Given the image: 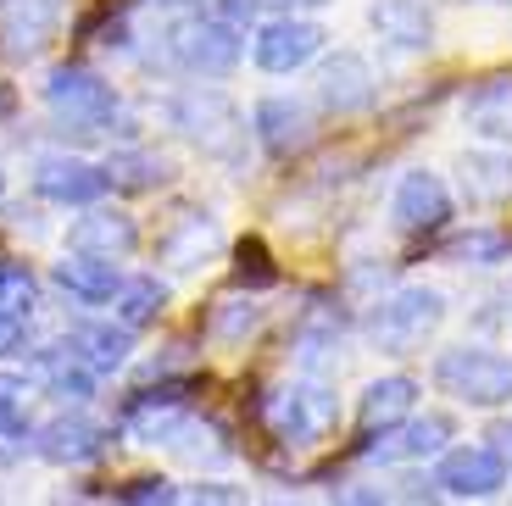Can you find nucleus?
Returning a JSON list of instances; mask_svg holds the SVG:
<instances>
[{
  "mask_svg": "<svg viewBox=\"0 0 512 506\" xmlns=\"http://www.w3.org/2000/svg\"><path fill=\"white\" fill-rule=\"evenodd\" d=\"M446 323V295L435 284H396L390 295H379L368 312V340L384 356H412L440 334Z\"/></svg>",
  "mask_w": 512,
  "mask_h": 506,
  "instance_id": "1",
  "label": "nucleus"
},
{
  "mask_svg": "<svg viewBox=\"0 0 512 506\" xmlns=\"http://www.w3.org/2000/svg\"><path fill=\"white\" fill-rule=\"evenodd\" d=\"M429 379H435L440 395H451L457 406H474V412L512 406V356L490 351V345H451V351H440Z\"/></svg>",
  "mask_w": 512,
  "mask_h": 506,
  "instance_id": "2",
  "label": "nucleus"
},
{
  "mask_svg": "<svg viewBox=\"0 0 512 506\" xmlns=\"http://www.w3.org/2000/svg\"><path fill=\"white\" fill-rule=\"evenodd\" d=\"M167 112H173V128H179L201 156H212V162H240L245 156V134H251V128H245V112L218 84H195V89H184V95H173Z\"/></svg>",
  "mask_w": 512,
  "mask_h": 506,
  "instance_id": "3",
  "label": "nucleus"
},
{
  "mask_svg": "<svg viewBox=\"0 0 512 506\" xmlns=\"http://www.w3.org/2000/svg\"><path fill=\"white\" fill-rule=\"evenodd\" d=\"M45 106H51V117L67 134H84V140L112 134V123H117V89L84 62L51 67V78H45Z\"/></svg>",
  "mask_w": 512,
  "mask_h": 506,
  "instance_id": "4",
  "label": "nucleus"
},
{
  "mask_svg": "<svg viewBox=\"0 0 512 506\" xmlns=\"http://www.w3.org/2000/svg\"><path fill=\"white\" fill-rule=\"evenodd\" d=\"M262 418H268L273 440L295 445V451H307V445H323L340 423V401H334L329 384L318 379H301V384H284L262 401Z\"/></svg>",
  "mask_w": 512,
  "mask_h": 506,
  "instance_id": "5",
  "label": "nucleus"
},
{
  "mask_svg": "<svg viewBox=\"0 0 512 506\" xmlns=\"http://www.w3.org/2000/svg\"><path fill=\"white\" fill-rule=\"evenodd\" d=\"M162 45H167V56L195 78H229L245 56L240 28L223 23V17H179V23H167Z\"/></svg>",
  "mask_w": 512,
  "mask_h": 506,
  "instance_id": "6",
  "label": "nucleus"
},
{
  "mask_svg": "<svg viewBox=\"0 0 512 506\" xmlns=\"http://www.w3.org/2000/svg\"><path fill=\"white\" fill-rule=\"evenodd\" d=\"M451 212H457V201H451L446 178L435 167H407L390 190V223L401 234H435L451 223Z\"/></svg>",
  "mask_w": 512,
  "mask_h": 506,
  "instance_id": "7",
  "label": "nucleus"
},
{
  "mask_svg": "<svg viewBox=\"0 0 512 506\" xmlns=\"http://www.w3.org/2000/svg\"><path fill=\"white\" fill-rule=\"evenodd\" d=\"M435 490L457 501H490L507 490V462L490 445H451L446 456H435Z\"/></svg>",
  "mask_w": 512,
  "mask_h": 506,
  "instance_id": "8",
  "label": "nucleus"
},
{
  "mask_svg": "<svg viewBox=\"0 0 512 506\" xmlns=\"http://www.w3.org/2000/svg\"><path fill=\"white\" fill-rule=\"evenodd\" d=\"M223 251V228L212 212H195V206H184V212L167 217V228L156 234V262H167L173 273H195V267L218 262Z\"/></svg>",
  "mask_w": 512,
  "mask_h": 506,
  "instance_id": "9",
  "label": "nucleus"
},
{
  "mask_svg": "<svg viewBox=\"0 0 512 506\" xmlns=\"http://www.w3.org/2000/svg\"><path fill=\"white\" fill-rule=\"evenodd\" d=\"M323 39L329 34L312 17H268L251 39V56L262 73H295V67H307L323 51Z\"/></svg>",
  "mask_w": 512,
  "mask_h": 506,
  "instance_id": "10",
  "label": "nucleus"
},
{
  "mask_svg": "<svg viewBox=\"0 0 512 506\" xmlns=\"http://www.w3.org/2000/svg\"><path fill=\"white\" fill-rule=\"evenodd\" d=\"M67 251L73 256H101V262H123V256L140 251V223L117 206H90L67 228Z\"/></svg>",
  "mask_w": 512,
  "mask_h": 506,
  "instance_id": "11",
  "label": "nucleus"
},
{
  "mask_svg": "<svg viewBox=\"0 0 512 506\" xmlns=\"http://www.w3.org/2000/svg\"><path fill=\"white\" fill-rule=\"evenodd\" d=\"M106 440H112V429L95 423L90 412H62V418H51L34 434V451L45 456L51 468H78V462H95V456L106 451Z\"/></svg>",
  "mask_w": 512,
  "mask_h": 506,
  "instance_id": "12",
  "label": "nucleus"
},
{
  "mask_svg": "<svg viewBox=\"0 0 512 506\" xmlns=\"http://www.w3.org/2000/svg\"><path fill=\"white\" fill-rule=\"evenodd\" d=\"M34 190L56 206H95L112 184H106V167L84 162V156H39L34 162Z\"/></svg>",
  "mask_w": 512,
  "mask_h": 506,
  "instance_id": "13",
  "label": "nucleus"
},
{
  "mask_svg": "<svg viewBox=\"0 0 512 506\" xmlns=\"http://www.w3.org/2000/svg\"><path fill=\"white\" fill-rule=\"evenodd\" d=\"M368 28L379 34V45H390V51H401V56L435 51V17H429L423 0H373Z\"/></svg>",
  "mask_w": 512,
  "mask_h": 506,
  "instance_id": "14",
  "label": "nucleus"
},
{
  "mask_svg": "<svg viewBox=\"0 0 512 506\" xmlns=\"http://www.w3.org/2000/svg\"><path fill=\"white\" fill-rule=\"evenodd\" d=\"M251 134L262 140L268 156H290L312 145V106L295 95H262L251 112Z\"/></svg>",
  "mask_w": 512,
  "mask_h": 506,
  "instance_id": "15",
  "label": "nucleus"
},
{
  "mask_svg": "<svg viewBox=\"0 0 512 506\" xmlns=\"http://www.w3.org/2000/svg\"><path fill=\"white\" fill-rule=\"evenodd\" d=\"M368 101H373V67L357 51H334L318 67V106L334 117H346V112H362Z\"/></svg>",
  "mask_w": 512,
  "mask_h": 506,
  "instance_id": "16",
  "label": "nucleus"
},
{
  "mask_svg": "<svg viewBox=\"0 0 512 506\" xmlns=\"http://www.w3.org/2000/svg\"><path fill=\"white\" fill-rule=\"evenodd\" d=\"M462 123H468V134L490 140L496 151H512V73H496V78L468 89Z\"/></svg>",
  "mask_w": 512,
  "mask_h": 506,
  "instance_id": "17",
  "label": "nucleus"
},
{
  "mask_svg": "<svg viewBox=\"0 0 512 506\" xmlns=\"http://www.w3.org/2000/svg\"><path fill=\"white\" fill-rule=\"evenodd\" d=\"M446 451H451V418H440V412L407 418L401 429L379 434L368 445L373 462H423V456H446Z\"/></svg>",
  "mask_w": 512,
  "mask_h": 506,
  "instance_id": "18",
  "label": "nucleus"
},
{
  "mask_svg": "<svg viewBox=\"0 0 512 506\" xmlns=\"http://www.w3.org/2000/svg\"><path fill=\"white\" fill-rule=\"evenodd\" d=\"M56 17H62V0H0V39H6V56H39L45 39L56 34Z\"/></svg>",
  "mask_w": 512,
  "mask_h": 506,
  "instance_id": "19",
  "label": "nucleus"
},
{
  "mask_svg": "<svg viewBox=\"0 0 512 506\" xmlns=\"http://www.w3.org/2000/svg\"><path fill=\"white\" fill-rule=\"evenodd\" d=\"M184 418H190V412H184V390H179V384L140 390L134 401L123 406V429L134 434V440H145V445H167Z\"/></svg>",
  "mask_w": 512,
  "mask_h": 506,
  "instance_id": "20",
  "label": "nucleus"
},
{
  "mask_svg": "<svg viewBox=\"0 0 512 506\" xmlns=\"http://www.w3.org/2000/svg\"><path fill=\"white\" fill-rule=\"evenodd\" d=\"M412 401H418V379L384 373V379H373L368 390L357 395V423L368 434H390V429H401V423L412 418Z\"/></svg>",
  "mask_w": 512,
  "mask_h": 506,
  "instance_id": "21",
  "label": "nucleus"
},
{
  "mask_svg": "<svg viewBox=\"0 0 512 506\" xmlns=\"http://www.w3.org/2000/svg\"><path fill=\"white\" fill-rule=\"evenodd\" d=\"M56 284L67 295H78L84 306H101V301H117L123 273H117V262H101V256H62L56 262Z\"/></svg>",
  "mask_w": 512,
  "mask_h": 506,
  "instance_id": "22",
  "label": "nucleus"
},
{
  "mask_svg": "<svg viewBox=\"0 0 512 506\" xmlns=\"http://www.w3.org/2000/svg\"><path fill=\"white\" fill-rule=\"evenodd\" d=\"M73 356L90 373H117V367L128 362V351H134V334L123 329V323H78L73 329Z\"/></svg>",
  "mask_w": 512,
  "mask_h": 506,
  "instance_id": "23",
  "label": "nucleus"
},
{
  "mask_svg": "<svg viewBox=\"0 0 512 506\" xmlns=\"http://www.w3.org/2000/svg\"><path fill=\"white\" fill-rule=\"evenodd\" d=\"M462 195L479 206L512 201V151H468L462 156Z\"/></svg>",
  "mask_w": 512,
  "mask_h": 506,
  "instance_id": "24",
  "label": "nucleus"
},
{
  "mask_svg": "<svg viewBox=\"0 0 512 506\" xmlns=\"http://www.w3.org/2000/svg\"><path fill=\"white\" fill-rule=\"evenodd\" d=\"M112 312H117V323H123L128 334H134V329H151L156 317L167 312V284L151 279V273H140V279H123Z\"/></svg>",
  "mask_w": 512,
  "mask_h": 506,
  "instance_id": "25",
  "label": "nucleus"
},
{
  "mask_svg": "<svg viewBox=\"0 0 512 506\" xmlns=\"http://www.w3.org/2000/svg\"><path fill=\"white\" fill-rule=\"evenodd\" d=\"M167 178H173V162L156 151H112V162H106V184L112 190H156Z\"/></svg>",
  "mask_w": 512,
  "mask_h": 506,
  "instance_id": "26",
  "label": "nucleus"
},
{
  "mask_svg": "<svg viewBox=\"0 0 512 506\" xmlns=\"http://www.w3.org/2000/svg\"><path fill=\"white\" fill-rule=\"evenodd\" d=\"M167 445H173L184 462H195V468H218V462H229V456H234V445H223V429H218V423H206V418H184Z\"/></svg>",
  "mask_w": 512,
  "mask_h": 506,
  "instance_id": "27",
  "label": "nucleus"
},
{
  "mask_svg": "<svg viewBox=\"0 0 512 506\" xmlns=\"http://www.w3.org/2000/svg\"><path fill=\"white\" fill-rule=\"evenodd\" d=\"M45 390H51L56 401H73V406H84L95 395V373L73 356V345H62L56 356H45Z\"/></svg>",
  "mask_w": 512,
  "mask_h": 506,
  "instance_id": "28",
  "label": "nucleus"
},
{
  "mask_svg": "<svg viewBox=\"0 0 512 506\" xmlns=\"http://www.w3.org/2000/svg\"><path fill=\"white\" fill-rule=\"evenodd\" d=\"M451 262H462V267H501V262H512V234H501V228H468V234L451 240Z\"/></svg>",
  "mask_w": 512,
  "mask_h": 506,
  "instance_id": "29",
  "label": "nucleus"
},
{
  "mask_svg": "<svg viewBox=\"0 0 512 506\" xmlns=\"http://www.w3.org/2000/svg\"><path fill=\"white\" fill-rule=\"evenodd\" d=\"M256 323H262V306H256L251 295H229V301H218V306H212V317H206V329H212V340H218V345H240Z\"/></svg>",
  "mask_w": 512,
  "mask_h": 506,
  "instance_id": "30",
  "label": "nucleus"
},
{
  "mask_svg": "<svg viewBox=\"0 0 512 506\" xmlns=\"http://www.w3.org/2000/svg\"><path fill=\"white\" fill-rule=\"evenodd\" d=\"M39 306V284L23 262H0V312L6 317H28Z\"/></svg>",
  "mask_w": 512,
  "mask_h": 506,
  "instance_id": "31",
  "label": "nucleus"
},
{
  "mask_svg": "<svg viewBox=\"0 0 512 506\" xmlns=\"http://www.w3.org/2000/svg\"><path fill=\"white\" fill-rule=\"evenodd\" d=\"M0 440H12V451L28 440V418H23V379L0 373Z\"/></svg>",
  "mask_w": 512,
  "mask_h": 506,
  "instance_id": "32",
  "label": "nucleus"
},
{
  "mask_svg": "<svg viewBox=\"0 0 512 506\" xmlns=\"http://www.w3.org/2000/svg\"><path fill=\"white\" fill-rule=\"evenodd\" d=\"M179 484L167 479V473H140V479L123 484V506H179Z\"/></svg>",
  "mask_w": 512,
  "mask_h": 506,
  "instance_id": "33",
  "label": "nucleus"
},
{
  "mask_svg": "<svg viewBox=\"0 0 512 506\" xmlns=\"http://www.w3.org/2000/svg\"><path fill=\"white\" fill-rule=\"evenodd\" d=\"M156 6H184V17H223V23H251V0H156Z\"/></svg>",
  "mask_w": 512,
  "mask_h": 506,
  "instance_id": "34",
  "label": "nucleus"
},
{
  "mask_svg": "<svg viewBox=\"0 0 512 506\" xmlns=\"http://www.w3.org/2000/svg\"><path fill=\"white\" fill-rule=\"evenodd\" d=\"M179 506H251L245 501V490L240 484H223V479H206V484H195L190 495H184Z\"/></svg>",
  "mask_w": 512,
  "mask_h": 506,
  "instance_id": "35",
  "label": "nucleus"
},
{
  "mask_svg": "<svg viewBox=\"0 0 512 506\" xmlns=\"http://www.w3.org/2000/svg\"><path fill=\"white\" fill-rule=\"evenodd\" d=\"M240 284L251 279V284H268L273 279V267H268V251H262V240H240Z\"/></svg>",
  "mask_w": 512,
  "mask_h": 506,
  "instance_id": "36",
  "label": "nucleus"
},
{
  "mask_svg": "<svg viewBox=\"0 0 512 506\" xmlns=\"http://www.w3.org/2000/svg\"><path fill=\"white\" fill-rule=\"evenodd\" d=\"M329 506H396V501H390V490H379V484H340Z\"/></svg>",
  "mask_w": 512,
  "mask_h": 506,
  "instance_id": "37",
  "label": "nucleus"
},
{
  "mask_svg": "<svg viewBox=\"0 0 512 506\" xmlns=\"http://www.w3.org/2000/svg\"><path fill=\"white\" fill-rule=\"evenodd\" d=\"M17 345H23V317L0 312V356H17Z\"/></svg>",
  "mask_w": 512,
  "mask_h": 506,
  "instance_id": "38",
  "label": "nucleus"
},
{
  "mask_svg": "<svg viewBox=\"0 0 512 506\" xmlns=\"http://www.w3.org/2000/svg\"><path fill=\"white\" fill-rule=\"evenodd\" d=\"M251 6H273L279 17H301V12H318V6H329V0H251Z\"/></svg>",
  "mask_w": 512,
  "mask_h": 506,
  "instance_id": "39",
  "label": "nucleus"
},
{
  "mask_svg": "<svg viewBox=\"0 0 512 506\" xmlns=\"http://www.w3.org/2000/svg\"><path fill=\"white\" fill-rule=\"evenodd\" d=\"M490 451H496L501 462H507V473H512V418H501L496 429H490Z\"/></svg>",
  "mask_w": 512,
  "mask_h": 506,
  "instance_id": "40",
  "label": "nucleus"
},
{
  "mask_svg": "<svg viewBox=\"0 0 512 506\" xmlns=\"http://www.w3.org/2000/svg\"><path fill=\"white\" fill-rule=\"evenodd\" d=\"M0 195H6V167H0Z\"/></svg>",
  "mask_w": 512,
  "mask_h": 506,
  "instance_id": "41",
  "label": "nucleus"
},
{
  "mask_svg": "<svg viewBox=\"0 0 512 506\" xmlns=\"http://www.w3.org/2000/svg\"><path fill=\"white\" fill-rule=\"evenodd\" d=\"M112 506H123V501H112Z\"/></svg>",
  "mask_w": 512,
  "mask_h": 506,
  "instance_id": "42",
  "label": "nucleus"
},
{
  "mask_svg": "<svg viewBox=\"0 0 512 506\" xmlns=\"http://www.w3.org/2000/svg\"><path fill=\"white\" fill-rule=\"evenodd\" d=\"M279 506H290V501H279Z\"/></svg>",
  "mask_w": 512,
  "mask_h": 506,
  "instance_id": "43",
  "label": "nucleus"
}]
</instances>
